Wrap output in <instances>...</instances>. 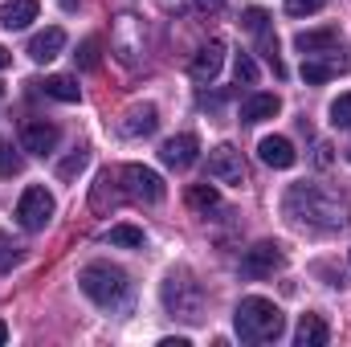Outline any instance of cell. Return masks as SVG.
<instances>
[{"instance_id":"1","label":"cell","mask_w":351,"mask_h":347,"mask_svg":"<svg viewBox=\"0 0 351 347\" xmlns=\"http://www.w3.org/2000/svg\"><path fill=\"white\" fill-rule=\"evenodd\" d=\"M286 217L294 221V225H306V229H323V233H331V229H343L351 221V204L343 192H335V188H323V184H294L290 192H286Z\"/></svg>"},{"instance_id":"2","label":"cell","mask_w":351,"mask_h":347,"mask_svg":"<svg viewBox=\"0 0 351 347\" xmlns=\"http://www.w3.org/2000/svg\"><path fill=\"white\" fill-rule=\"evenodd\" d=\"M78 286H82V294H86L94 307H102L110 315L114 311H131V278L119 265H110V261H90V265H82Z\"/></svg>"},{"instance_id":"3","label":"cell","mask_w":351,"mask_h":347,"mask_svg":"<svg viewBox=\"0 0 351 347\" xmlns=\"http://www.w3.org/2000/svg\"><path fill=\"white\" fill-rule=\"evenodd\" d=\"M233 327H237V335H241L245 344H274V339L286 331V315H282L269 298L250 294V298H241V302H237Z\"/></svg>"},{"instance_id":"4","label":"cell","mask_w":351,"mask_h":347,"mask_svg":"<svg viewBox=\"0 0 351 347\" xmlns=\"http://www.w3.org/2000/svg\"><path fill=\"white\" fill-rule=\"evenodd\" d=\"M160 298H164V307L176 319H188V323H196L200 311H204V290L188 274H168V282L160 286Z\"/></svg>"},{"instance_id":"5","label":"cell","mask_w":351,"mask_h":347,"mask_svg":"<svg viewBox=\"0 0 351 347\" xmlns=\"http://www.w3.org/2000/svg\"><path fill=\"white\" fill-rule=\"evenodd\" d=\"M16 221H21V229L41 233V229L53 221V196H49L41 184L25 188V192H21V200H16Z\"/></svg>"},{"instance_id":"6","label":"cell","mask_w":351,"mask_h":347,"mask_svg":"<svg viewBox=\"0 0 351 347\" xmlns=\"http://www.w3.org/2000/svg\"><path fill=\"white\" fill-rule=\"evenodd\" d=\"M123 180H127V196H135V200H143V204H160L164 200V176L152 172V168H143V164H127L123 168Z\"/></svg>"},{"instance_id":"7","label":"cell","mask_w":351,"mask_h":347,"mask_svg":"<svg viewBox=\"0 0 351 347\" xmlns=\"http://www.w3.org/2000/svg\"><path fill=\"white\" fill-rule=\"evenodd\" d=\"M208 176H213L217 184H233V188H241V184H245L241 152H237V147H229V143L213 147V152H208Z\"/></svg>"},{"instance_id":"8","label":"cell","mask_w":351,"mask_h":347,"mask_svg":"<svg viewBox=\"0 0 351 347\" xmlns=\"http://www.w3.org/2000/svg\"><path fill=\"white\" fill-rule=\"evenodd\" d=\"M274 270H282V250L274 241H258L254 250H245V258H241L245 278H274Z\"/></svg>"},{"instance_id":"9","label":"cell","mask_w":351,"mask_h":347,"mask_svg":"<svg viewBox=\"0 0 351 347\" xmlns=\"http://www.w3.org/2000/svg\"><path fill=\"white\" fill-rule=\"evenodd\" d=\"M58 139H62V131H58L53 123H45V119H29V123L21 127V147L33 152V156H49V152L58 147Z\"/></svg>"},{"instance_id":"10","label":"cell","mask_w":351,"mask_h":347,"mask_svg":"<svg viewBox=\"0 0 351 347\" xmlns=\"http://www.w3.org/2000/svg\"><path fill=\"white\" fill-rule=\"evenodd\" d=\"M343 70H348V58H339L335 49H331V58H323V53L302 58V82H311V86H323L327 78H335Z\"/></svg>"},{"instance_id":"11","label":"cell","mask_w":351,"mask_h":347,"mask_svg":"<svg viewBox=\"0 0 351 347\" xmlns=\"http://www.w3.org/2000/svg\"><path fill=\"white\" fill-rule=\"evenodd\" d=\"M294 45H298V53H302V58H311V53H331V49H339V29H335V25L302 29V33L294 37Z\"/></svg>"},{"instance_id":"12","label":"cell","mask_w":351,"mask_h":347,"mask_svg":"<svg viewBox=\"0 0 351 347\" xmlns=\"http://www.w3.org/2000/svg\"><path fill=\"white\" fill-rule=\"evenodd\" d=\"M221 62H225V45H221V41H208V45H200V49H196V58H192L188 74H192L196 82H213V78L221 74Z\"/></svg>"},{"instance_id":"13","label":"cell","mask_w":351,"mask_h":347,"mask_svg":"<svg viewBox=\"0 0 351 347\" xmlns=\"http://www.w3.org/2000/svg\"><path fill=\"white\" fill-rule=\"evenodd\" d=\"M156 127H160V110H156L152 102L131 106V110L123 115V123H119V131L131 135V139H139V135H156Z\"/></svg>"},{"instance_id":"14","label":"cell","mask_w":351,"mask_h":347,"mask_svg":"<svg viewBox=\"0 0 351 347\" xmlns=\"http://www.w3.org/2000/svg\"><path fill=\"white\" fill-rule=\"evenodd\" d=\"M196 152H200L196 135H172V139L160 147V160H164L168 168H192V164H196Z\"/></svg>"},{"instance_id":"15","label":"cell","mask_w":351,"mask_h":347,"mask_svg":"<svg viewBox=\"0 0 351 347\" xmlns=\"http://www.w3.org/2000/svg\"><path fill=\"white\" fill-rule=\"evenodd\" d=\"M258 156H262L265 168H294V160H298L294 143H290V139H282V135L262 139V143H258Z\"/></svg>"},{"instance_id":"16","label":"cell","mask_w":351,"mask_h":347,"mask_svg":"<svg viewBox=\"0 0 351 347\" xmlns=\"http://www.w3.org/2000/svg\"><path fill=\"white\" fill-rule=\"evenodd\" d=\"M62 49H66V29H58V25L45 29V33H37V37L29 41V58H33V62H53Z\"/></svg>"},{"instance_id":"17","label":"cell","mask_w":351,"mask_h":347,"mask_svg":"<svg viewBox=\"0 0 351 347\" xmlns=\"http://www.w3.org/2000/svg\"><path fill=\"white\" fill-rule=\"evenodd\" d=\"M282 110V98L278 94H250L241 102V123H265Z\"/></svg>"},{"instance_id":"18","label":"cell","mask_w":351,"mask_h":347,"mask_svg":"<svg viewBox=\"0 0 351 347\" xmlns=\"http://www.w3.org/2000/svg\"><path fill=\"white\" fill-rule=\"evenodd\" d=\"M37 0H8L0 4V25L4 29H29V21H37Z\"/></svg>"},{"instance_id":"19","label":"cell","mask_w":351,"mask_h":347,"mask_svg":"<svg viewBox=\"0 0 351 347\" xmlns=\"http://www.w3.org/2000/svg\"><path fill=\"white\" fill-rule=\"evenodd\" d=\"M327 339H331V331H327L323 315H302L298 319V331H294V344L298 347H323Z\"/></svg>"},{"instance_id":"20","label":"cell","mask_w":351,"mask_h":347,"mask_svg":"<svg viewBox=\"0 0 351 347\" xmlns=\"http://www.w3.org/2000/svg\"><path fill=\"white\" fill-rule=\"evenodd\" d=\"M45 94L58 98V102H78V98H82V90H78V82H74L70 74H53V78H45Z\"/></svg>"},{"instance_id":"21","label":"cell","mask_w":351,"mask_h":347,"mask_svg":"<svg viewBox=\"0 0 351 347\" xmlns=\"http://www.w3.org/2000/svg\"><path fill=\"white\" fill-rule=\"evenodd\" d=\"M258 53L265 58V66L274 70V78H286V66H282V58H278V37H274L269 29L258 33Z\"/></svg>"},{"instance_id":"22","label":"cell","mask_w":351,"mask_h":347,"mask_svg":"<svg viewBox=\"0 0 351 347\" xmlns=\"http://www.w3.org/2000/svg\"><path fill=\"white\" fill-rule=\"evenodd\" d=\"M90 204H94L98 213H106V204H110V208L119 204V188H114V176L110 172L98 176V184H94V200H90Z\"/></svg>"},{"instance_id":"23","label":"cell","mask_w":351,"mask_h":347,"mask_svg":"<svg viewBox=\"0 0 351 347\" xmlns=\"http://www.w3.org/2000/svg\"><path fill=\"white\" fill-rule=\"evenodd\" d=\"M106 241L110 246H127V250H143V229H135V225H114V229H106Z\"/></svg>"},{"instance_id":"24","label":"cell","mask_w":351,"mask_h":347,"mask_svg":"<svg viewBox=\"0 0 351 347\" xmlns=\"http://www.w3.org/2000/svg\"><path fill=\"white\" fill-rule=\"evenodd\" d=\"M188 204H192V208H200V213H208V208H217V204H221V196H217V188H213V184H192V188H188Z\"/></svg>"},{"instance_id":"25","label":"cell","mask_w":351,"mask_h":347,"mask_svg":"<svg viewBox=\"0 0 351 347\" xmlns=\"http://www.w3.org/2000/svg\"><path fill=\"white\" fill-rule=\"evenodd\" d=\"M21 168H25V160L12 152V143H4V139H0V180H8V176H21Z\"/></svg>"},{"instance_id":"26","label":"cell","mask_w":351,"mask_h":347,"mask_svg":"<svg viewBox=\"0 0 351 347\" xmlns=\"http://www.w3.org/2000/svg\"><path fill=\"white\" fill-rule=\"evenodd\" d=\"M139 49H143V37H139V41L127 37V16H123V21H119V58H123V62H135Z\"/></svg>"},{"instance_id":"27","label":"cell","mask_w":351,"mask_h":347,"mask_svg":"<svg viewBox=\"0 0 351 347\" xmlns=\"http://www.w3.org/2000/svg\"><path fill=\"white\" fill-rule=\"evenodd\" d=\"M98 49H102V41H98V37H86V41L78 45V53H74V58H78V66H82V70H94V66H98Z\"/></svg>"},{"instance_id":"28","label":"cell","mask_w":351,"mask_h":347,"mask_svg":"<svg viewBox=\"0 0 351 347\" xmlns=\"http://www.w3.org/2000/svg\"><path fill=\"white\" fill-rule=\"evenodd\" d=\"M331 127H351V90L331 102Z\"/></svg>"},{"instance_id":"29","label":"cell","mask_w":351,"mask_h":347,"mask_svg":"<svg viewBox=\"0 0 351 347\" xmlns=\"http://www.w3.org/2000/svg\"><path fill=\"white\" fill-rule=\"evenodd\" d=\"M16 261H21V246H16L12 237H4V233H0V274H8Z\"/></svg>"},{"instance_id":"30","label":"cell","mask_w":351,"mask_h":347,"mask_svg":"<svg viewBox=\"0 0 351 347\" xmlns=\"http://www.w3.org/2000/svg\"><path fill=\"white\" fill-rule=\"evenodd\" d=\"M233 78H237V82H245V86H254V82H258V62H254L250 53H241V58H237V66H233Z\"/></svg>"},{"instance_id":"31","label":"cell","mask_w":351,"mask_h":347,"mask_svg":"<svg viewBox=\"0 0 351 347\" xmlns=\"http://www.w3.org/2000/svg\"><path fill=\"white\" fill-rule=\"evenodd\" d=\"M86 164H90V156H86V152H74L70 160H62V164H58V176H62V180H74V176L82 172Z\"/></svg>"},{"instance_id":"32","label":"cell","mask_w":351,"mask_h":347,"mask_svg":"<svg viewBox=\"0 0 351 347\" xmlns=\"http://www.w3.org/2000/svg\"><path fill=\"white\" fill-rule=\"evenodd\" d=\"M319 8H327V0H286V12L290 16H311Z\"/></svg>"},{"instance_id":"33","label":"cell","mask_w":351,"mask_h":347,"mask_svg":"<svg viewBox=\"0 0 351 347\" xmlns=\"http://www.w3.org/2000/svg\"><path fill=\"white\" fill-rule=\"evenodd\" d=\"M241 25H245L250 33H262V29H269V16H265L262 8H245V12H241Z\"/></svg>"},{"instance_id":"34","label":"cell","mask_w":351,"mask_h":347,"mask_svg":"<svg viewBox=\"0 0 351 347\" xmlns=\"http://www.w3.org/2000/svg\"><path fill=\"white\" fill-rule=\"evenodd\" d=\"M315 152H319V156H315V164H319V168H327V164H331V147H327V143H319Z\"/></svg>"},{"instance_id":"35","label":"cell","mask_w":351,"mask_h":347,"mask_svg":"<svg viewBox=\"0 0 351 347\" xmlns=\"http://www.w3.org/2000/svg\"><path fill=\"white\" fill-rule=\"evenodd\" d=\"M196 4H200V8H208V12H213V8H221V4H225V0H196Z\"/></svg>"},{"instance_id":"36","label":"cell","mask_w":351,"mask_h":347,"mask_svg":"<svg viewBox=\"0 0 351 347\" xmlns=\"http://www.w3.org/2000/svg\"><path fill=\"white\" fill-rule=\"evenodd\" d=\"M8 62H12V58H8V49H4V45H0V70H4V66H8Z\"/></svg>"},{"instance_id":"37","label":"cell","mask_w":351,"mask_h":347,"mask_svg":"<svg viewBox=\"0 0 351 347\" xmlns=\"http://www.w3.org/2000/svg\"><path fill=\"white\" fill-rule=\"evenodd\" d=\"M4 339H8V327H4V319H0V344H4Z\"/></svg>"},{"instance_id":"38","label":"cell","mask_w":351,"mask_h":347,"mask_svg":"<svg viewBox=\"0 0 351 347\" xmlns=\"http://www.w3.org/2000/svg\"><path fill=\"white\" fill-rule=\"evenodd\" d=\"M62 8H70V12H74V8H78V0H62Z\"/></svg>"}]
</instances>
